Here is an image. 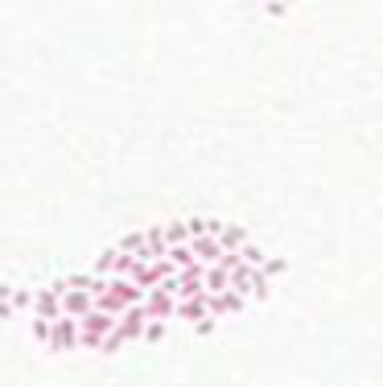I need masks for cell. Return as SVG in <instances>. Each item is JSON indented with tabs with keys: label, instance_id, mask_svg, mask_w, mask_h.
I'll return each instance as SVG.
<instances>
[{
	"label": "cell",
	"instance_id": "7a4b0ae2",
	"mask_svg": "<svg viewBox=\"0 0 383 387\" xmlns=\"http://www.w3.org/2000/svg\"><path fill=\"white\" fill-rule=\"evenodd\" d=\"M144 313H149V321L173 317V313H177V301H173L170 293H161V289H157V293H149V297H144Z\"/></svg>",
	"mask_w": 383,
	"mask_h": 387
},
{
	"label": "cell",
	"instance_id": "8992f818",
	"mask_svg": "<svg viewBox=\"0 0 383 387\" xmlns=\"http://www.w3.org/2000/svg\"><path fill=\"white\" fill-rule=\"evenodd\" d=\"M13 313H17L13 305H8V301H0V317H13Z\"/></svg>",
	"mask_w": 383,
	"mask_h": 387
},
{
	"label": "cell",
	"instance_id": "5b68a950",
	"mask_svg": "<svg viewBox=\"0 0 383 387\" xmlns=\"http://www.w3.org/2000/svg\"><path fill=\"white\" fill-rule=\"evenodd\" d=\"M161 334H165V326H161V321H149V326H144V338H153V342H157Z\"/></svg>",
	"mask_w": 383,
	"mask_h": 387
},
{
	"label": "cell",
	"instance_id": "277c9868",
	"mask_svg": "<svg viewBox=\"0 0 383 387\" xmlns=\"http://www.w3.org/2000/svg\"><path fill=\"white\" fill-rule=\"evenodd\" d=\"M13 309H29V305H38V297L29 293V289H13V297H8Z\"/></svg>",
	"mask_w": 383,
	"mask_h": 387
},
{
	"label": "cell",
	"instance_id": "3957f363",
	"mask_svg": "<svg viewBox=\"0 0 383 387\" xmlns=\"http://www.w3.org/2000/svg\"><path fill=\"white\" fill-rule=\"evenodd\" d=\"M33 309H38V317H45V321H58L62 317V297H54V289H42Z\"/></svg>",
	"mask_w": 383,
	"mask_h": 387
},
{
	"label": "cell",
	"instance_id": "6da1fadb",
	"mask_svg": "<svg viewBox=\"0 0 383 387\" xmlns=\"http://www.w3.org/2000/svg\"><path fill=\"white\" fill-rule=\"evenodd\" d=\"M70 346H79V321L75 317H58L54 334H50V350H70Z\"/></svg>",
	"mask_w": 383,
	"mask_h": 387
}]
</instances>
